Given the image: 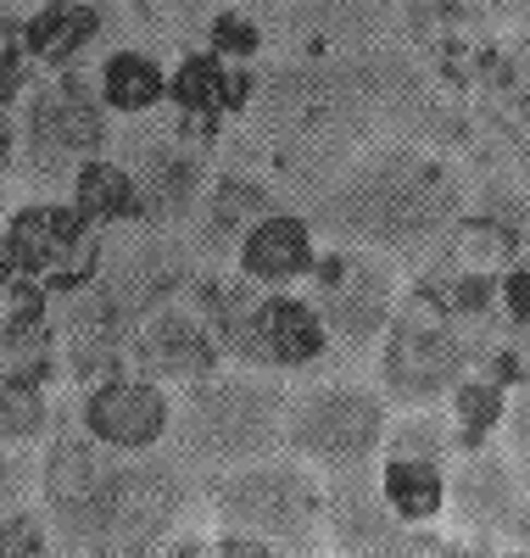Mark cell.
I'll return each mask as SVG.
<instances>
[{"label":"cell","mask_w":530,"mask_h":558,"mask_svg":"<svg viewBox=\"0 0 530 558\" xmlns=\"http://www.w3.org/2000/svg\"><path fill=\"white\" fill-rule=\"evenodd\" d=\"M252 129L268 157L308 196L380 140H413L436 123V96L408 57L347 51L285 62L252 89Z\"/></svg>","instance_id":"6da1fadb"},{"label":"cell","mask_w":530,"mask_h":558,"mask_svg":"<svg viewBox=\"0 0 530 558\" xmlns=\"http://www.w3.org/2000/svg\"><path fill=\"white\" fill-rule=\"evenodd\" d=\"M313 196L318 235L380 257H419L463 218V179L419 140H380Z\"/></svg>","instance_id":"7a4b0ae2"},{"label":"cell","mask_w":530,"mask_h":558,"mask_svg":"<svg viewBox=\"0 0 530 558\" xmlns=\"http://www.w3.org/2000/svg\"><path fill=\"white\" fill-rule=\"evenodd\" d=\"M285 402L291 391L263 368H213L207 380H190L173 402L168 436H179L184 463L224 475L285 447Z\"/></svg>","instance_id":"3957f363"},{"label":"cell","mask_w":530,"mask_h":558,"mask_svg":"<svg viewBox=\"0 0 530 558\" xmlns=\"http://www.w3.org/2000/svg\"><path fill=\"white\" fill-rule=\"evenodd\" d=\"M213 520L218 531H252L279 542L285 553H302L324 525V475L279 452L224 470L213 481Z\"/></svg>","instance_id":"277c9868"},{"label":"cell","mask_w":530,"mask_h":558,"mask_svg":"<svg viewBox=\"0 0 530 558\" xmlns=\"http://www.w3.org/2000/svg\"><path fill=\"white\" fill-rule=\"evenodd\" d=\"M385 397L358 380H324L285 402V452L313 463L318 475L369 470L385 441Z\"/></svg>","instance_id":"5b68a950"},{"label":"cell","mask_w":530,"mask_h":558,"mask_svg":"<svg viewBox=\"0 0 530 558\" xmlns=\"http://www.w3.org/2000/svg\"><path fill=\"white\" fill-rule=\"evenodd\" d=\"M118 470H123V452L95 447L89 436L51 441V452L39 463V492H45V520H51L57 547L79 558H101L112 497H118Z\"/></svg>","instance_id":"8992f818"},{"label":"cell","mask_w":530,"mask_h":558,"mask_svg":"<svg viewBox=\"0 0 530 558\" xmlns=\"http://www.w3.org/2000/svg\"><path fill=\"white\" fill-rule=\"evenodd\" d=\"M324 520L341 558H497L492 542H447L430 525H402L374 492V463L324 481Z\"/></svg>","instance_id":"52a82bcc"},{"label":"cell","mask_w":530,"mask_h":558,"mask_svg":"<svg viewBox=\"0 0 530 558\" xmlns=\"http://www.w3.org/2000/svg\"><path fill=\"white\" fill-rule=\"evenodd\" d=\"M474 363V347L453 318L436 307H397L392 324L380 336V397H392L402 408H436Z\"/></svg>","instance_id":"ba28073f"},{"label":"cell","mask_w":530,"mask_h":558,"mask_svg":"<svg viewBox=\"0 0 530 558\" xmlns=\"http://www.w3.org/2000/svg\"><path fill=\"white\" fill-rule=\"evenodd\" d=\"M402 307V286L392 257L380 252H358V246H335L318 252L313 263V313L324 324V336L347 352H369L392 313Z\"/></svg>","instance_id":"9c48e42d"},{"label":"cell","mask_w":530,"mask_h":558,"mask_svg":"<svg viewBox=\"0 0 530 558\" xmlns=\"http://www.w3.org/2000/svg\"><path fill=\"white\" fill-rule=\"evenodd\" d=\"M0 235L17 279L39 291H84L101 279V229H89L68 202H23Z\"/></svg>","instance_id":"30bf717a"},{"label":"cell","mask_w":530,"mask_h":558,"mask_svg":"<svg viewBox=\"0 0 530 558\" xmlns=\"http://www.w3.org/2000/svg\"><path fill=\"white\" fill-rule=\"evenodd\" d=\"M23 162L34 179H73L79 162L101 157L107 146V107L101 96L79 78V73H57L51 84H39V96L28 101L23 118Z\"/></svg>","instance_id":"8fae6325"},{"label":"cell","mask_w":530,"mask_h":558,"mask_svg":"<svg viewBox=\"0 0 530 558\" xmlns=\"http://www.w3.org/2000/svg\"><path fill=\"white\" fill-rule=\"evenodd\" d=\"M184 497L190 486L179 475V463L157 452L123 458L101 558H162V547L173 542V525L184 520Z\"/></svg>","instance_id":"7c38bea8"},{"label":"cell","mask_w":530,"mask_h":558,"mask_svg":"<svg viewBox=\"0 0 530 558\" xmlns=\"http://www.w3.org/2000/svg\"><path fill=\"white\" fill-rule=\"evenodd\" d=\"M447 514L474 542H530V492L497 447L463 452L447 475Z\"/></svg>","instance_id":"4fadbf2b"},{"label":"cell","mask_w":530,"mask_h":558,"mask_svg":"<svg viewBox=\"0 0 530 558\" xmlns=\"http://www.w3.org/2000/svg\"><path fill=\"white\" fill-rule=\"evenodd\" d=\"M79 430L107 452H157L173 430V397L146 375H101L79 397Z\"/></svg>","instance_id":"5bb4252c"},{"label":"cell","mask_w":530,"mask_h":558,"mask_svg":"<svg viewBox=\"0 0 530 558\" xmlns=\"http://www.w3.org/2000/svg\"><path fill=\"white\" fill-rule=\"evenodd\" d=\"M129 352L134 368L157 386H190V380H207L213 368L224 363L218 341H213V324L196 313V302H162L129 330Z\"/></svg>","instance_id":"9a60e30c"},{"label":"cell","mask_w":530,"mask_h":558,"mask_svg":"<svg viewBox=\"0 0 530 558\" xmlns=\"http://www.w3.org/2000/svg\"><path fill=\"white\" fill-rule=\"evenodd\" d=\"M140 184V207H146V223L173 229L196 213L202 191H207V151L190 146L184 134H140L134 140V157L123 162Z\"/></svg>","instance_id":"2e32d148"},{"label":"cell","mask_w":530,"mask_h":558,"mask_svg":"<svg viewBox=\"0 0 530 558\" xmlns=\"http://www.w3.org/2000/svg\"><path fill=\"white\" fill-rule=\"evenodd\" d=\"M318 263V229L297 207H274L263 213L234 246V268L246 286L257 291H291L297 279H308Z\"/></svg>","instance_id":"e0dca14e"},{"label":"cell","mask_w":530,"mask_h":558,"mask_svg":"<svg viewBox=\"0 0 530 558\" xmlns=\"http://www.w3.org/2000/svg\"><path fill=\"white\" fill-rule=\"evenodd\" d=\"M184 286H190V263H184V252H179V246H168L162 235H146L140 246L118 252V257H112V268L101 274V291H107V302L123 313L129 330H134V324L146 318L152 307L179 302V291H184Z\"/></svg>","instance_id":"ac0fdd59"},{"label":"cell","mask_w":530,"mask_h":558,"mask_svg":"<svg viewBox=\"0 0 530 558\" xmlns=\"http://www.w3.org/2000/svg\"><path fill=\"white\" fill-rule=\"evenodd\" d=\"M274 207H279L274 184L246 179V173H218V179H207L196 213H190V229H196L190 246H196L207 263H224V257H234L240 235H246V229L263 213H274Z\"/></svg>","instance_id":"d6986e66"},{"label":"cell","mask_w":530,"mask_h":558,"mask_svg":"<svg viewBox=\"0 0 530 558\" xmlns=\"http://www.w3.org/2000/svg\"><path fill=\"white\" fill-rule=\"evenodd\" d=\"M402 0H263L252 12L257 23H279L291 39H374Z\"/></svg>","instance_id":"ffe728a7"},{"label":"cell","mask_w":530,"mask_h":558,"mask_svg":"<svg viewBox=\"0 0 530 558\" xmlns=\"http://www.w3.org/2000/svg\"><path fill=\"white\" fill-rule=\"evenodd\" d=\"M252 89H257L252 73H234L213 51H184L179 68L168 73V101L179 107L184 123H202V129H213L224 112H246Z\"/></svg>","instance_id":"44dd1931"},{"label":"cell","mask_w":530,"mask_h":558,"mask_svg":"<svg viewBox=\"0 0 530 558\" xmlns=\"http://www.w3.org/2000/svg\"><path fill=\"white\" fill-rule=\"evenodd\" d=\"M374 492L402 525H436L447 514V470L436 458H380Z\"/></svg>","instance_id":"7402d4cb"},{"label":"cell","mask_w":530,"mask_h":558,"mask_svg":"<svg viewBox=\"0 0 530 558\" xmlns=\"http://www.w3.org/2000/svg\"><path fill=\"white\" fill-rule=\"evenodd\" d=\"M89 229H118V223H140V184L118 157H89L73 168V202H68Z\"/></svg>","instance_id":"603a6c76"},{"label":"cell","mask_w":530,"mask_h":558,"mask_svg":"<svg viewBox=\"0 0 530 558\" xmlns=\"http://www.w3.org/2000/svg\"><path fill=\"white\" fill-rule=\"evenodd\" d=\"M95 96H101L107 112H123V118H152L162 101H168V68L152 57V51H112L95 73Z\"/></svg>","instance_id":"cb8c5ba5"},{"label":"cell","mask_w":530,"mask_h":558,"mask_svg":"<svg viewBox=\"0 0 530 558\" xmlns=\"http://www.w3.org/2000/svg\"><path fill=\"white\" fill-rule=\"evenodd\" d=\"M95 34H101V12L95 7H84V0H45L23 23V57H34L39 68H68Z\"/></svg>","instance_id":"d4e9b609"},{"label":"cell","mask_w":530,"mask_h":558,"mask_svg":"<svg viewBox=\"0 0 530 558\" xmlns=\"http://www.w3.org/2000/svg\"><path fill=\"white\" fill-rule=\"evenodd\" d=\"M447 402H453V430H458V447L463 452H474V447H492V436L503 430V413H508V391H503V380H492V375H463L453 391H447Z\"/></svg>","instance_id":"484cf974"},{"label":"cell","mask_w":530,"mask_h":558,"mask_svg":"<svg viewBox=\"0 0 530 558\" xmlns=\"http://www.w3.org/2000/svg\"><path fill=\"white\" fill-rule=\"evenodd\" d=\"M458 447V430L447 413H430V408H408L385 425V441H380V458H447Z\"/></svg>","instance_id":"4316f807"},{"label":"cell","mask_w":530,"mask_h":558,"mask_svg":"<svg viewBox=\"0 0 530 558\" xmlns=\"http://www.w3.org/2000/svg\"><path fill=\"white\" fill-rule=\"evenodd\" d=\"M51 430V408H45V386H28L0 368V447H34Z\"/></svg>","instance_id":"83f0119b"},{"label":"cell","mask_w":530,"mask_h":558,"mask_svg":"<svg viewBox=\"0 0 530 558\" xmlns=\"http://www.w3.org/2000/svg\"><path fill=\"white\" fill-rule=\"evenodd\" d=\"M207 51L218 62H246L263 51V23L252 12H240V7H224L213 23H207Z\"/></svg>","instance_id":"f1b7e54d"},{"label":"cell","mask_w":530,"mask_h":558,"mask_svg":"<svg viewBox=\"0 0 530 558\" xmlns=\"http://www.w3.org/2000/svg\"><path fill=\"white\" fill-rule=\"evenodd\" d=\"M57 536H51V520L39 514V508H12V514H0V558H51Z\"/></svg>","instance_id":"f546056e"},{"label":"cell","mask_w":530,"mask_h":558,"mask_svg":"<svg viewBox=\"0 0 530 558\" xmlns=\"http://www.w3.org/2000/svg\"><path fill=\"white\" fill-rule=\"evenodd\" d=\"M39 486V463L28 447H0V514L28 502V492Z\"/></svg>","instance_id":"4dcf8cb0"},{"label":"cell","mask_w":530,"mask_h":558,"mask_svg":"<svg viewBox=\"0 0 530 558\" xmlns=\"http://www.w3.org/2000/svg\"><path fill=\"white\" fill-rule=\"evenodd\" d=\"M503 430H508V463L519 470V481L530 492V380H519V391H508Z\"/></svg>","instance_id":"1f68e13d"},{"label":"cell","mask_w":530,"mask_h":558,"mask_svg":"<svg viewBox=\"0 0 530 558\" xmlns=\"http://www.w3.org/2000/svg\"><path fill=\"white\" fill-rule=\"evenodd\" d=\"M503 89H508V107L530 123V28L514 34L503 51Z\"/></svg>","instance_id":"d6a6232c"},{"label":"cell","mask_w":530,"mask_h":558,"mask_svg":"<svg viewBox=\"0 0 530 558\" xmlns=\"http://www.w3.org/2000/svg\"><path fill=\"white\" fill-rule=\"evenodd\" d=\"M213 558H297V553H285L279 542L252 536V531H218L213 536Z\"/></svg>","instance_id":"836d02e7"},{"label":"cell","mask_w":530,"mask_h":558,"mask_svg":"<svg viewBox=\"0 0 530 558\" xmlns=\"http://www.w3.org/2000/svg\"><path fill=\"white\" fill-rule=\"evenodd\" d=\"M497 296H503V313L519 324V330H530V263L503 268V279H497Z\"/></svg>","instance_id":"e575fe53"},{"label":"cell","mask_w":530,"mask_h":558,"mask_svg":"<svg viewBox=\"0 0 530 558\" xmlns=\"http://www.w3.org/2000/svg\"><path fill=\"white\" fill-rule=\"evenodd\" d=\"M17 96H23V51L0 34V112H7Z\"/></svg>","instance_id":"d590c367"},{"label":"cell","mask_w":530,"mask_h":558,"mask_svg":"<svg viewBox=\"0 0 530 558\" xmlns=\"http://www.w3.org/2000/svg\"><path fill=\"white\" fill-rule=\"evenodd\" d=\"M213 7V0H152V17H168V23H190L202 17Z\"/></svg>","instance_id":"8d00e7d4"},{"label":"cell","mask_w":530,"mask_h":558,"mask_svg":"<svg viewBox=\"0 0 530 558\" xmlns=\"http://www.w3.org/2000/svg\"><path fill=\"white\" fill-rule=\"evenodd\" d=\"M17 157V134H12V123H7V112H0V168H7Z\"/></svg>","instance_id":"74e56055"},{"label":"cell","mask_w":530,"mask_h":558,"mask_svg":"<svg viewBox=\"0 0 530 558\" xmlns=\"http://www.w3.org/2000/svg\"><path fill=\"white\" fill-rule=\"evenodd\" d=\"M12 279H17V268H12V257H7V235H0V296H7Z\"/></svg>","instance_id":"f35d334b"}]
</instances>
